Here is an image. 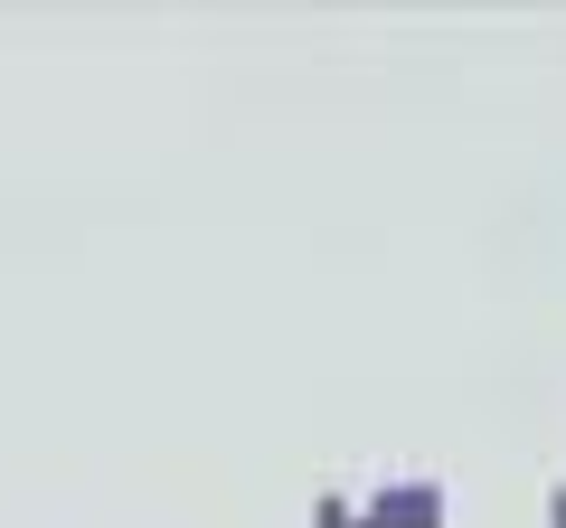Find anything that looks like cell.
<instances>
[{
  "instance_id": "1",
  "label": "cell",
  "mask_w": 566,
  "mask_h": 528,
  "mask_svg": "<svg viewBox=\"0 0 566 528\" xmlns=\"http://www.w3.org/2000/svg\"><path fill=\"white\" fill-rule=\"evenodd\" d=\"M453 519V490L444 482H387V490H368L359 500V528H444Z\"/></svg>"
},
{
  "instance_id": "2",
  "label": "cell",
  "mask_w": 566,
  "mask_h": 528,
  "mask_svg": "<svg viewBox=\"0 0 566 528\" xmlns=\"http://www.w3.org/2000/svg\"><path fill=\"white\" fill-rule=\"evenodd\" d=\"M312 528H359V500H349V490H322V500H312Z\"/></svg>"
},
{
  "instance_id": "3",
  "label": "cell",
  "mask_w": 566,
  "mask_h": 528,
  "mask_svg": "<svg viewBox=\"0 0 566 528\" xmlns=\"http://www.w3.org/2000/svg\"><path fill=\"white\" fill-rule=\"evenodd\" d=\"M547 528H566V482H547Z\"/></svg>"
}]
</instances>
